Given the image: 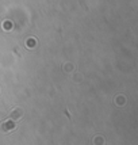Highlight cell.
Wrapping results in <instances>:
<instances>
[{
  "label": "cell",
  "mask_w": 138,
  "mask_h": 145,
  "mask_svg": "<svg viewBox=\"0 0 138 145\" xmlns=\"http://www.w3.org/2000/svg\"><path fill=\"white\" fill-rule=\"evenodd\" d=\"M15 129V122L14 121H5L4 124L2 125V130L3 132H12Z\"/></svg>",
  "instance_id": "1"
},
{
  "label": "cell",
  "mask_w": 138,
  "mask_h": 145,
  "mask_svg": "<svg viewBox=\"0 0 138 145\" xmlns=\"http://www.w3.org/2000/svg\"><path fill=\"white\" fill-rule=\"evenodd\" d=\"M22 115H23V110H22V109H15V110L12 111V114H11V117H12L14 119L20 118Z\"/></svg>",
  "instance_id": "2"
}]
</instances>
